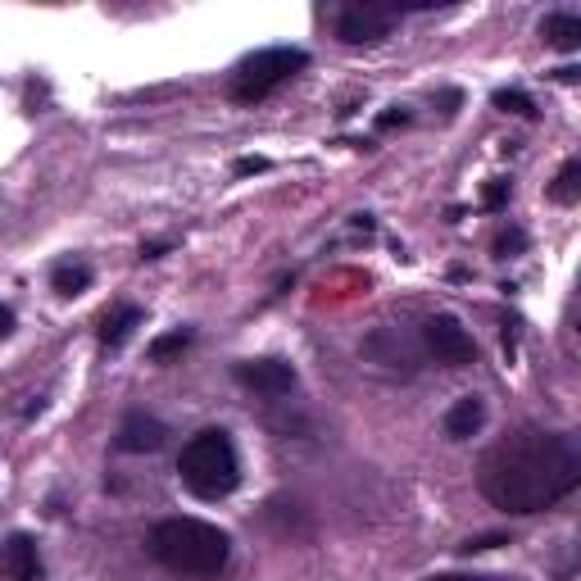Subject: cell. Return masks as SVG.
Listing matches in <instances>:
<instances>
[{
    "label": "cell",
    "instance_id": "8",
    "mask_svg": "<svg viewBox=\"0 0 581 581\" xmlns=\"http://www.w3.org/2000/svg\"><path fill=\"white\" fill-rule=\"evenodd\" d=\"M164 441H169V427L151 414H128L114 436V446L123 455H155V450H164Z\"/></svg>",
    "mask_w": 581,
    "mask_h": 581
},
{
    "label": "cell",
    "instance_id": "20",
    "mask_svg": "<svg viewBox=\"0 0 581 581\" xmlns=\"http://www.w3.org/2000/svg\"><path fill=\"white\" fill-rule=\"evenodd\" d=\"M427 581H491V577H463V572H436Z\"/></svg>",
    "mask_w": 581,
    "mask_h": 581
},
{
    "label": "cell",
    "instance_id": "2",
    "mask_svg": "<svg viewBox=\"0 0 581 581\" xmlns=\"http://www.w3.org/2000/svg\"><path fill=\"white\" fill-rule=\"evenodd\" d=\"M151 554L177 577H218L232 559L227 531L205 518H164L151 527Z\"/></svg>",
    "mask_w": 581,
    "mask_h": 581
},
{
    "label": "cell",
    "instance_id": "9",
    "mask_svg": "<svg viewBox=\"0 0 581 581\" xmlns=\"http://www.w3.org/2000/svg\"><path fill=\"white\" fill-rule=\"evenodd\" d=\"M41 550L28 531H14V537L0 546V577L6 581H41Z\"/></svg>",
    "mask_w": 581,
    "mask_h": 581
},
{
    "label": "cell",
    "instance_id": "11",
    "mask_svg": "<svg viewBox=\"0 0 581 581\" xmlns=\"http://www.w3.org/2000/svg\"><path fill=\"white\" fill-rule=\"evenodd\" d=\"M541 37L554 45V51H577V45H581V19L568 14V10L546 14V19H541Z\"/></svg>",
    "mask_w": 581,
    "mask_h": 581
},
{
    "label": "cell",
    "instance_id": "1",
    "mask_svg": "<svg viewBox=\"0 0 581 581\" xmlns=\"http://www.w3.org/2000/svg\"><path fill=\"white\" fill-rule=\"evenodd\" d=\"M477 481L504 513H546L581 487V450L568 431H513L487 450Z\"/></svg>",
    "mask_w": 581,
    "mask_h": 581
},
{
    "label": "cell",
    "instance_id": "7",
    "mask_svg": "<svg viewBox=\"0 0 581 581\" xmlns=\"http://www.w3.org/2000/svg\"><path fill=\"white\" fill-rule=\"evenodd\" d=\"M236 381L251 386L259 396H286V391H296V368L286 359H241Z\"/></svg>",
    "mask_w": 581,
    "mask_h": 581
},
{
    "label": "cell",
    "instance_id": "14",
    "mask_svg": "<svg viewBox=\"0 0 581 581\" xmlns=\"http://www.w3.org/2000/svg\"><path fill=\"white\" fill-rule=\"evenodd\" d=\"M577 177H581V160H568L563 173H559V182H554V191H550L559 205H577Z\"/></svg>",
    "mask_w": 581,
    "mask_h": 581
},
{
    "label": "cell",
    "instance_id": "13",
    "mask_svg": "<svg viewBox=\"0 0 581 581\" xmlns=\"http://www.w3.org/2000/svg\"><path fill=\"white\" fill-rule=\"evenodd\" d=\"M51 286L60 290V296H82V290L91 286V268L86 264H55V273H51Z\"/></svg>",
    "mask_w": 581,
    "mask_h": 581
},
{
    "label": "cell",
    "instance_id": "10",
    "mask_svg": "<svg viewBox=\"0 0 581 581\" xmlns=\"http://www.w3.org/2000/svg\"><path fill=\"white\" fill-rule=\"evenodd\" d=\"M481 427H487V405H481L477 396H463L450 405L446 414V436L450 441H468V436H477Z\"/></svg>",
    "mask_w": 581,
    "mask_h": 581
},
{
    "label": "cell",
    "instance_id": "12",
    "mask_svg": "<svg viewBox=\"0 0 581 581\" xmlns=\"http://www.w3.org/2000/svg\"><path fill=\"white\" fill-rule=\"evenodd\" d=\"M136 327H141V309H136V305H119V309L105 314V323H101V346H105V350H119Z\"/></svg>",
    "mask_w": 581,
    "mask_h": 581
},
{
    "label": "cell",
    "instance_id": "17",
    "mask_svg": "<svg viewBox=\"0 0 581 581\" xmlns=\"http://www.w3.org/2000/svg\"><path fill=\"white\" fill-rule=\"evenodd\" d=\"M496 546H504V537H472V541L463 546V554H477V550H496Z\"/></svg>",
    "mask_w": 581,
    "mask_h": 581
},
{
    "label": "cell",
    "instance_id": "16",
    "mask_svg": "<svg viewBox=\"0 0 581 581\" xmlns=\"http://www.w3.org/2000/svg\"><path fill=\"white\" fill-rule=\"evenodd\" d=\"M496 105H500V110H513V114H527V119L537 114V105H531L522 91H500V95H496Z\"/></svg>",
    "mask_w": 581,
    "mask_h": 581
},
{
    "label": "cell",
    "instance_id": "3",
    "mask_svg": "<svg viewBox=\"0 0 581 581\" xmlns=\"http://www.w3.org/2000/svg\"><path fill=\"white\" fill-rule=\"evenodd\" d=\"M177 477L196 500H227L241 481V459L223 427L196 431L177 455Z\"/></svg>",
    "mask_w": 581,
    "mask_h": 581
},
{
    "label": "cell",
    "instance_id": "5",
    "mask_svg": "<svg viewBox=\"0 0 581 581\" xmlns=\"http://www.w3.org/2000/svg\"><path fill=\"white\" fill-rule=\"evenodd\" d=\"M400 23V6H381V0H359L336 14V37L350 45H373L381 37H391V28Z\"/></svg>",
    "mask_w": 581,
    "mask_h": 581
},
{
    "label": "cell",
    "instance_id": "6",
    "mask_svg": "<svg viewBox=\"0 0 581 581\" xmlns=\"http://www.w3.org/2000/svg\"><path fill=\"white\" fill-rule=\"evenodd\" d=\"M422 342H427V350L436 355V364L468 368V364L477 359L472 336H468V327H463L455 314H431V318L422 323Z\"/></svg>",
    "mask_w": 581,
    "mask_h": 581
},
{
    "label": "cell",
    "instance_id": "18",
    "mask_svg": "<svg viewBox=\"0 0 581 581\" xmlns=\"http://www.w3.org/2000/svg\"><path fill=\"white\" fill-rule=\"evenodd\" d=\"M268 160H236V177H246V173H264Z\"/></svg>",
    "mask_w": 581,
    "mask_h": 581
},
{
    "label": "cell",
    "instance_id": "4",
    "mask_svg": "<svg viewBox=\"0 0 581 581\" xmlns=\"http://www.w3.org/2000/svg\"><path fill=\"white\" fill-rule=\"evenodd\" d=\"M305 64H309V55L300 51V45H268V51H255L232 73V101L255 105V101H264V95H273L282 82L296 78Z\"/></svg>",
    "mask_w": 581,
    "mask_h": 581
},
{
    "label": "cell",
    "instance_id": "15",
    "mask_svg": "<svg viewBox=\"0 0 581 581\" xmlns=\"http://www.w3.org/2000/svg\"><path fill=\"white\" fill-rule=\"evenodd\" d=\"M186 346H191V327H177V332L160 336V342H151V359H169V355H177Z\"/></svg>",
    "mask_w": 581,
    "mask_h": 581
},
{
    "label": "cell",
    "instance_id": "19",
    "mask_svg": "<svg viewBox=\"0 0 581 581\" xmlns=\"http://www.w3.org/2000/svg\"><path fill=\"white\" fill-rule=\"evenodd\" d=\"M10 332H14V309L0 305V336H10Z\"/></svg>",
    "mask_w": 581,
    "mask_h": 581
}]
</instances>
